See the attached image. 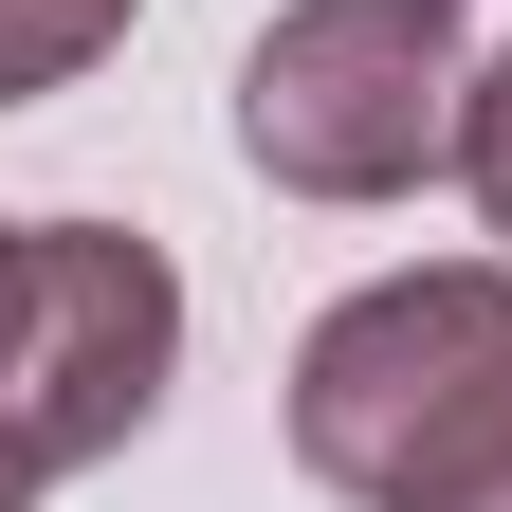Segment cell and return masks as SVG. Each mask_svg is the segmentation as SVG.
<instances>
[{
    "label": "cell",
    "mask_w": 512,
    "mask_h": 512,
    "mask_svg": "<svg viewBox=\"0 0 512 512\" xmlns=\"http://www.w3.org/2000/svg\"><path fill=\"white\" fill-rule=\"evenodd\" d=\"M512 421V256H403L311 311L293 348V476L348 512H403Z\"/></svg>",
    "instance_id": "obj_1"
},
{
    "label": "cell",
    "mask_w": 512,
    "mask_h": 512,
    "mask_svg": "<svg viewBox=\"0 0 512 512\" xmlns=\"http://www.w3.org/2000/svg\"><path fill=\"white\" fill-rule=\"evenodd\" d=\"M476 128V37L458 0H275L238 55V165L275 202H421L458 183Z\"/></svg>",
    "instance_id": "obj_2"
},
{
    "label": "cell",
    "mask_w": 512,
    "mask_h": 512,
    "mask_svg": "<svg viewBox=\"0 0 512 512\" xmlns=\"http://www.w3.org/2000/svg\"><path fill=\"white\" fill-rule=\"evenodd\" d=\"M183 384V256L147 220H37V293H19V348H0V439L37 476H92L165 421Z\"/></svg>",
    "instance_id": "obj_3"
},
{
    "label": "cell",
    "mask_w": 512,
    "mask_h": 512,
    "mask_svg": "<svg viewBox=\"0 0 512 512\" xmlns=\"http://www.w3.org/2000/svg\"><path fill=\"white\" fill-rule=\"evenodd\" d=\"M128 19L147 0H0V110H55L92 55H128Z\"/></svg>",
    "instance_id": "obj_4"
},
{
    "label": "cell",
    "mask_w": 512,
    "mask_h": 512,
    "mask_svg": "<svg viewBox=\"0 0 512 512\" xmlns=\"http://www.w3.org/2000/svg\"><path fill=\"white\" fill-rule=\"evenodd\" d=\"M458 202H476V238L512 256V55H476V128H458Z\"/></svg>",
    "instance_id": "obj_5"
},
{
    "label": "cell",
    "mask_w": 512,
    "mask_h": 512,
    "mask_svg": "<svg viewBox=\"0 0 512 512\" xmlns=\"http://www.w3.org/2000/svg\"><path fill=\"white\" fill-rule=\"evenodd\" d=\"M403 512H512V421H494V439H476V458H458V476H421V494H403Z\"/></svg>",
    "instance_id": "obj_6"
},
{
    "label": "cell",
    "mask_w": 512,
    "mask_h": 512,
    "mask_svg": "<svg viewBox=\"0 0 512 512\" xmlns=\"http://www.w3.org/2000/svg\"><path fill=\"white\" fill-rule=\"evenodd\" d=\"M19 293H37V220H0V348H19Z\"/></svg>",
    "instance_id": "obj_7"
},
{
    "label": "cell",
    "mask_w": 512,
    "mask_h": 512,
    "mask_svg": "<svg viewBox=\"0 0 512 512\" xmlns=\"http://www.w3.org/2000/svg\"><path fill=\"white\" fill-rule=\"evenodd\" d=\"M37 494H55V476H37V458H19V439H0V512H37Z\"/></svg>",
    "instance_id": "obj_8"
}]
</instances>
